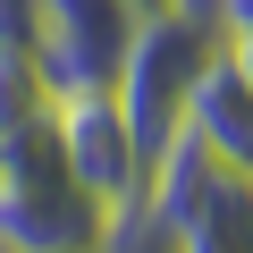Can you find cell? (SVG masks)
<instances>
[{
  "instance_id": "6da1fadb",
  "label": "cell",
  "mask_w": 253,
  "mask_h": 253,
  "mask_svg": "<svg viewBox=\"0 0 253 253\" xmlns=\"http://www.w3.org/2000/svg\"><path fill=\"white\" fill-rule=\"evenodd\" d=\"M219 42L228 34H219L211 0H169V9H152L135 26V42H126L110 93H118V118H126V135H135V152H144V186L169 161V144L186 135V101H194L203 68L219 59Z\"/></svg>"
},
{
  "instance_id": "7a4b0ae2",
  "label": "cell",
  "mask_w": 253,
  "mask_h": 253,
  "mask_svg": "<svg viewBox=\"0 0 253 253\" xmlns=\"http://www.w3.org/2000/svg\"><path fill=\"white\" fill-rule=\"evenodd\" d=\"M118 228L59 152L51 110L0 135V253H110Z\"/></svg>"
},
{
  "instance_id": "3957f363",
  "label": "cell",
  "mask_w": 253,
  "mask_h": 253,
  "mask_svg": "<svg viewBox=\"0 0 253 253\" xmlns=\"http://www.w3.org/2000/svg\"><path fill=\"white\" fill-rule=\"evenodd\" d=\"M51 126H59V152H68V169L84 177V194L110 211V228L126 236L135 228V211H144V152H135V135H126V118H118V93L110 84H68L59 101H51Z\"/></svg>"
},
{
  "instance_id": "277c9868",
  "label": "cell",
  "mask_w": 253,
  "mask_h": 253,
  "mask_svg": "<svg viewBox=\"0 0 253 253\" xmlns=\"http://www.w3.org/2000/svg\"><path fill=\"white\" fill-rule=\"evenodd\" d=\"M135 26H144V0H34V59L51 76V93L110 84Z\"/></svg>"
},
{
  "instance_id": "5b68a950",
  "label": "cell",
  "mask_w": 253,
  "mask_h": 253,
  "mask_svg": "<svg viewBox=\"0 0 253 253\" xmlns=\"http://www.w3.org/2000/svg\"><path fill=\"white\" fill-rule=\"evenodd\" d=\"M186 144H203L219 169H245L253 177V84L228 59V42H219V59L203 68V84L186 101Z\"/></svg>"
},
{
  "instance_id": "8992f818",
  "label": "cell",
  "mask_w": 253,
  "mask_h": 253,
  "mask_svg": "<svg viewBox=\"0 0 253 253\" xmlns=\"http://www.w3.org/2000/svg\"><path fill=\"white\" fill-rule=\"evenodd\" d=\"M118 253H177V245H169V228H161V219H135V228L118 236Z\"/></svg>"
},
{
  "instance_id": "52a82bcc",
  "label": "cell",
  "mask_w": 253,
  "mask_h": 253,
  "mask_svg": "<svg viewBox=\"0 0 253 253\" xmlns=\"http://www.w3.org/2000/svg\"><path fill=\"white\" fill-rule=\"evenodd\" d=\"M152 9H169V0H144V17H152Z\"/></svg>"
},
{
  "instance_id": "ba28073f",
  "label": "cell",
  "mask_w": 253,
  "mask_h": 253,
  "mask_svg": "<svg viewBox=\"0 0 253 253\" xmlns=\"http://www.w3.org/2000/svg\"><path fill=\"white\" fill-rule=\"evenodd\" d=\"M110 253H118V245H110Z\"/></svg>"
}]
</instances>
